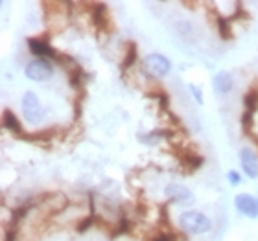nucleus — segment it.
Instances as JSON below:
<instances>
[{
    "label": "nucleus",
    "mask_w": 258,
    "mask_h": 241,
    "mask_svg": "<svg viewBox=\"0 0 258 241\" xmlns=\"http://www.w3.org/2000/svg\"><path fill=\"white\" fill-rule=\"evenodd\" d=\"M24 74H26L28 79H32V81H46L54 74V66L46 59H33L32 63L26 66Z\"/></svg>",
    "instance_id": "4"
},
{
    "label": "nucleus",
    "mask_w": 258,
    "mask_h": 241,
    "mask_svg": "<svg viewBox=\"0 0 258 241\" xmlns=\"http://www.w3.org/2000/svg\"><path fill=\"white\" fill-rule=\"evenodd\" d=\"M142 68L150 77H164L170 72L172 64L162 54H150L142 61Z\"/></svg>",
    "instance_id": "3"
},
{
    "label": "nucleus",
    "mask_w": 258,
    "mask_h": 241,
    "mask_svg": "<svg viewBox=\"0 0 258 241\" xmlns=\"http://www.w3.org/2000/svg\"><path fill=\"white\" fill-rule=\"evenodd\" d=\"M240 164H242L243 173H245L249 179L258 177V156L251 147H243V149L240 151Z\"/></svg>",
    "instance_id": "6"
},
{
    "label": "nucleus",
    "mask_w": 258,
    "mask_h": 241,
    "mask_svg": "<svg viewBox=\"0 0 258 241\" xmlns=\"http://www.w3.org/2000/svg\"><path fill=\"white\" fill-rule=\"evenodd\" d=\"M243 103H245V113L253 114L258 109V91H249L243 96Z\"/></svg>",
    "instance_id": "14"
},
{
    "label": "nucleus",
    "mask_w": 258,
    "mask_h": 241,
    "mask_svg": "<svg viewBox=\"0 0 258 241\" xmlns=\"http://www.w3.org/2000/svg\"><path fill=\"white\" fill-rule=\"evenodd\" d=\"M232 87H234V79H232V75L229 72H218L214 75V89L221 94H227V92L232 91Z\"/></svg>",
    "instance_id": "9"
},
{
    "label": "nucleus",
    "mask_w": 258,
    "mask_h": 241,
    "mask_svg": "<svg viewBox=\"0 0 258 241\" xmlns=\"http://www.w3.org/2000/svg\"><path fill=\"white\" fill-rule=\"evenodd\" d=\"M179 226L186 234L199 236V234H205V232H209L212 228V221L205 214H201V212L188 210V212H183V214L179 215Z\"/></svg>",
    "instance_id": "1"
},
{
    "label": "nucleus",
    "mask_w": 258,
    "mask_h": 241,
    "mask_svg": "<svg viewBox=\"0 0 258 241\" xmlns=\"http://www.w3.org/2000/svg\"><path fill=\"white\" fill-rule=\"evenodd\" d=\"M164 193H166V197L175 204H192L194 201H196V195L190 192L188 188L183 186V184H175V182L168 184V186L164 188Z\"/></svg>",
    "instance_id": "5"
},
{
    "label": "nucleus",
    "mask_w": 258,
    "mask_h": 241,
    "mask_svg": "<svg viewBox=\"0 0 258 241\" xmlns=\"http://www.w3.org/2000/svg\"><path fill=\"white\" fill-rule=\"evenodd\" d=\"M22 114H24V118H26L28 123H32V125H37V123L43 122L44 118V109L39 102V98L35 92H26L24 96H22Z\"/></svg>",
    "instance_id": "2"
},
{
    "label": "nucleus",
    "mask_w": 258,
    "mask_h": 241,
    "mask_svg": "<svg viewBox=\"0 0 258 241\" xmlns=\"http://www.w3.org/2000/svg\"><path fill=\"white\" fill-rule=\"evenodd\" d=\"M135 59H137V44H135V43H129L127 54H125V59H124V63H122V70L131 68V64L135 63Z\"/></svg>",
    "instance_id": "15"
},
{
    "label": "nucleus",
    "mask_w": 258,
    "mask_h": 241,
    "mask_svg": "<svg viewBox=\"0 0 258 241\" xmlns=\"http://www.w3.org/2000/svg\"><path fill=\"white\" fill-rule=\"evenodd\" d=\"M168 136H170V133H166V131H151L148 134H139L137 138L148 145H155L157 142H161V140L168 138Z\"/></svg>",
    "instance_id": "12"
},
{
    "label": "nucleus",
    "mask_w": 258,
    "mask_h": 241,
    "mask_svg": "<svg viewBox=\"0 0 258 241\" xmlns=\"http://www.w3.org/2000/svg\"><path fill=\"white\" fill-rule=\"evenodd\" d=\"M216 26H218V33H220V37L223 41H229L232 37V32H231V21L225 19V17H220L216 19Z\"/></svg>",
    "instance_id": "13"
},
{
    "label": "nucleus",
    "mask_w": 258,
    "mask_h": 241,
    "mask_svg": "<svg viewBox=\"0 0 258 241\" xmlns=\"http://www.w3.org/2000/svg\"><path fill=\"white\" fill-rule=\"evenodd\" d=\"M2 127L6 131H11V133H15L17 136L21 134L22 127H21V122L17 120V116L11 111H4V116H2Z\"/></svg>",
    "instance_id": "11"
},
{
    "label": "nucleus",
    "mask_w": 258,
    "mask_h": 241,
    "mask_svg": "<svg viewBox=\"0 0 258 241\" xmlns=\"http://www.w3.org/2000/svg\"><path fill=\"white\" fill-rule=\"evenodd\" d=\"M17 239V230L15 228H10V230L6 232V239L4 241H15Z\"/></svg>",
    "instance_id": "20"
},
{
    "label": "nucleus",
    "mask_w": 258,
    "mask_h": 241,
    "mask_svg": "<svg viewBox=\"0 0 258 241\" xmlns=\"http://www.w3.org/2000/svg\"><path fill=\"white\" fill-rule=\"evenodd\" d=\"M92 223H94V215H89V217H85V219L78 225V232H80V234H83L85 230H89V228H91Z\"/></svg>",
    "instance_id": "16"
},
{
    "label": "nucleus",
    "mask_w": 258,
    "mask_h": 241,
    "mask_svg": "<svg viewBox=\"0 0 258 241\" xmlns=\"http://www.w3.org/2000/svg\"><path fill=\"white\" fill-rule=\"evenodd\" d=\"M28 48H30V52H32L37 59H44V57H50V59H54L55 55V50L50 46L44 39L41 37H32L28 39Z\"/></svg>",
    "instance_id": "8"
},
{
    "label": "nucleus",
    "mask_w": 258,
    "mask_h": 241,
    "mask_svg": "<svg viewBox=\"0 0 258 241\" xmlns=\"http://www.w3.org/2000/svg\"><path fill=\"white\" fill-rule=\"evenodd\" d=\"M234 204H236V208L240 214L247 215L251 219L258 217V201L253 197V195H249V193H240L236 195L234 199Z\"/></svg>",
    "instance_id": "7"
},
{
    "label": "nucleus",
    "mask_w": 258,
    "mask_h": 241,
    "mask_svg": "<svg viewBox=\"0 0 258 241\" xmlns=\"http://www.w3.org/2000/svg\"><path fill=\"white\" fill-rule=\"evenodd\" d=\"M92 22H94V26L100 28V30H109V28H107L109 13H107V8H105V4H96V6H94V11H92Z\"/></svg>",
    "instance_id": "10"
},
{
    "label": "nucleus",
    "mask_w": 258,
    "mask_h": 241,
    "mask_svg": "<svg viewBox=\"0 0 258 241\" xmlns=\"http://www.w3.org/2000/svg\"><path fill=\"white\" fill-rule=\"evenodd\" d=\"M151 241H175V234H159V236H155Z\"/></svg>",
    "instance_id": "19"
},
{
    "label": "nucleus",
    "mask_w": 258,
    "mask_h": 241,
    "mask_svg": "<svg viewBox=\"0 0 258 241\" xmlns=\"http://www.w3.org/2000/svg\"><path fill=\"white\" fill-rule=\"evenodd\" d=\"M190 92L194 94V98H196V102L198 103H203V94H201V91H199V87L198 85H190Z\"/></svg>",
    "instance_id": "18"
},
{
    "label": "nucleus",
    "mask_w": 258,
    "mask_h": 241,
    "mask_svg": "<svg viewBox=\"0 0 258 241\" xmlns=\"http://www.w3.org/2000/svg\"><path fill=\"white\" fill-rule=\"evenodd\" d=\"M227 181L231 182L232 186H238V184H240V182H242V177H240V173H238V172H234V170H232V172H229V173H227Z\"/></svg>",
    "instance_id": "17"
}]
</instances>
